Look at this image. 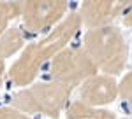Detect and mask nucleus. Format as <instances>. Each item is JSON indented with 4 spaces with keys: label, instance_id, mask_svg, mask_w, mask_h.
<instances>
[{
    "label": "nucleus",
    "instance_id": "nucleus-5",
    "mask_svg": "<svg viewBox=\"0 0 132 119\" xmlns=\"http://www.w3.org/2000/svg\"><path fill=\"white\" fill-rule=\"evenodd\" d=\"M67 2L46 0V2H25L21 4L20 16L25 28L32 33L50 32L67 16Z\"/></svg>",
    "mask_w": 132,
    "mask_h": 119
},
{
    "label": "nucleus",
    "instance_id": "nucleus-13",
    "mask_svg": "<svg viewBox=\"0 0 132 119\" xmlns=\"http://www.w3.org/2000/svg\"><path fill=\"white\" fill-rule=\"evenodd\" d=\"M4 74H5V61L0 58V88H2V82H4Z\"/></svg>",
    "mask_w": 132,
    "mask_h": 119
},
{
    "label": "nucleus",
    "instance_id": "nucleus-11",
    "mask_svg": "<svg viewBox=\"0 0 132 119\" xmlns=\"http://www.w3.org/2000/svg\"><path fill=\"white\" fill-rule=\"evenodd\" d=\"M0 119H30V116L14 107H0Z\"/></svg>",
    "mask_w": 132,
    "mask_h": 119
},
{
    "label": "nucleus",
    "instance_id": "nucleus-14",
    "mask_svg": "<svg viewBox=\"0 0 132 119\" xmlns=\"http://www.w3.org/2000/svg\"><path fill=\"white\" fill-rule=\"evenodd\" d=\"M122 119H130V117H122Z\"/></svg>",
    "mask_w": 132,
    "mask_h": 119
},
{
    "label": "nucleus",
    "instance_id": "nucleus-8",
    "mask_svg": "<svg viewBox=\"0 0 132 119\" xmlns=\"http://www.w3.org/2000/svg\"><path fill=\"white\" fill-rule=\"evenodd\" d=\"M65 114H67V119H116L114 112H111V110L90 107L78 100L71 102L65 107Z\"/></svg>",
    "mask_w": 132,
    "mask_h": 119
},
{
    "label": "nucleus",
    "instance_id": "nucleus-4",
    "mask_svg": "<svg viewBox=\"0 0 132 119\" xmlns=\"http://www.w3.org/2000/svg\"><path fill=\"white\" fill-rule=\"evenodd\" d=\"M95 74L97 68L81 46L65 47L58 54H55L50 61V72H48L50 81L69 86L71 89L81 86L85 81Z\"/></svg>",
    "mask_w": 132,
    "mask_h": 119
},
{
    "label": "nucleus",
    "instance_id": "nucleus-1",
    "mask_svg": "<svg viewBox=\"0 0 132 119\" xmlns=\"http://www.w3.org/2000/svg\"><path fill=\"white\" fill-rule=\"evenodd\" d=\"M81 26L83 25L78 14L71 12L69 16H65L55 28L50 30V33L44 39L23 49L20 58L11 65L7 72L9 81L14 86H30L34 79L39 75V72L44 68V65L69 46V42L78 35Z\"/></svg>",
    "mask_w": 132,
    "mask_h": 119
},
{
    "label": "nucleus",
    "instance_id": "nucleus-7",
    "mask_svg": "<svg viewBox=\"0 0 132 119\" xmlns=\"http://www.w3.org/2000/svg\"><path fill=\"white\" fill-rule=\"evenodd\" d=\"M130 4L129 2H85L79 9V19L88 30L109 26Z\"/></svg>",
    "mask_w": 132,
    "mask_h": 119
},
{
    "label": "nucleus",
    "instance_id": "nucleus-12",
    "mask_svg": "<svg viewBox=\"0 0 132 119\" xmlns=\"http://www.w3.org/2000/svg\"><path fill=\"white\" fill-rule=\"evenodd\" d=\"M130 81H132V75L130 74H127L125 77L122 79V82L118 84V95L125 100H130L132 93H130Z\"/></svg>",
    "mask_w": 132,
    "mask_h": 119
},
{
    "label": "nucleus",
    "instance_id": "nucleus-3",
    "mask_svg": "<svg viewBox=\"0 0 132 119\" xmlns=\"http://www.w3.org/2000/svg\"><path fill=\"white\" fill-rule=\"evenodd\" d=\"M72 89L55 81L35 82L18 91L12 96V107L23 114H42L48 117H58L69 105Z\"/></svg>",
    "mask_w": 132,
    "mask_h": 119
},
{
    "label": "nucleus",
    "instance_id": "nucleus-2",
    "mask_svg": "<svg viewBox=\"0 0 132 119\" xmlns=\"http://www.w3.org/2000/svg\"><path fill=\"white\" fill-rule=\"evenodd\" d=\"M81 47L93 61L95 68L104 72V75L113 77L125 68L129 47L122 30L113 25L88 30Z\"/></svg>",
    "mask_w": 132,
    "mask_h": 119
},
{
    "label": "nucleus",
    "instance_id": "nucleus-10",
    "mask_svg": "<svg viewBox=\"0 0 132 119\" xmlns=\"http://www.w3.org/2000/svg\"><path fill=\"white\" fill-rule=\"evenodd\" d=\"M21 12V4L18 2H0V35L7 30L9 21L18 18Z\"/></svg>",
    "mask_w": 132,
    "mask_h": 119
},
{
    "label": "nucleus",
    "instance_id": "nucleus-6",
    "mask_svg": "<svg viewBox=\"0 0 132 119\" xmlns=\"http://www.w3.org/2000/svg\"><path fill=\"white\" fill-rule=\"evenodd\" d=\"M116 96H118V82L114 81V77L95 74L81 84L78 102L99 109L102 105L113 103Z\"/></svg>",
    "mask_w": 132,
    "mask_h": 119
},
{
    "label": "nucleus",
    "instance_id": "nucleus-9",
    "mask_svg": "<svg viewBox=\"0 0 132 119\" xmlns=\"http://www.w3.org/2000/svg\"><path fill=\"white\" fill-rule=\"evenodd\" d=\"M23 33L18 28H7L2 35H0V58L5 61L12 54H16L18 51L23 47Z\"/></svg>",
    "mask_w": 132,
    "mask_h": 119
}]
</instances>
